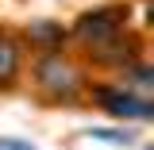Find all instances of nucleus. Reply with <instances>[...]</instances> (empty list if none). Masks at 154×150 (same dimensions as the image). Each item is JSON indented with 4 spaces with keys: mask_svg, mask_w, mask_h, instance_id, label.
Segmentation results:
<instances>
[{
    "mask_svg": "<svg viewBox=\"0 0 154 150\" xmlns=\"http://www.w3.org/2000/svg\"><path fill=\"white\" fill-rule=\"evenodd\" d=\"M35 89L46 100H54V104H69L77 96L85 93V69L77 66L69 54H38L35 62Z\"/></svg>",
    "mask_w": 154,
    "mask_h": 150,
    "instance_id": "nucleus-1",
    "label": "nucleus"
},
{
    "mask_svg": "<svg viewBox=\"0 0 154 150\" xmlns=\"http://www.w3.org/2000/svg\"><path fill=\"white\" fill-rule=\"evenodd\" d=\"M23 66V42L16 38V31L0 27V89H12Z\"/></svg>",
    "mask_w": 154,
    "mask_h": 150,
    "instance_id": "nucleus-4",
    "label": "nucleus"
},
{
    "mask_svg": "<svg viewBox=\"0 0 154 150\" xmlns=\"http://www.w3.org/2000/svg\"><path fill=\"white\" fill-rule=\"evenodd\" d=\"M119 85L131 89V93H139V96H150L154 93V69H150V62L139 58V62H131L127 69H119Z\"/></svg>",
    "mask_w": 154,
    "mask_h": 150,
    "instance_id": "nucleus-6",
    "label": "nucleus"
},
{
    "mask_svg": "<svg viewBox=\"0 0 154 150\" xmlns=\"http://www.w3.org/2000/svg\"><path fill=\"white\" fill-rule=\"evenodd\" d=\"M123 31H127V8H119V4H104V8L85 12V16L77 19V27H73L77 42H85L89 50H96V46L119 38Z\"/></svg>",
    "mask_w": 154,
    "mask_h": 150,
    "instance_id": "nucleus-2",
    "label": "nucleus"
},
{
    "mask_svg": "<svg viewBox=\"0 0 154 150\" xmlns=\"http://www.w3.org/2000/svg\"><path fill=\"white\" fill-rule=\"evenodd\" d=\"M0 150H35V146H31L27 139H12V135H4V139H0Z\"/></svg>",
    "mask_w": 154,
    "mask_h": 150,
    "instance_id": "nucleus-7",
    "label": "nucleus"
},
{
    "mask_svg": "<svg viewBox=\"0 0 154 150\" xmlns=\"http://www.w3.org/2000/svg\"><path fill=\"white\" fill-rule=\"evenodd\" d=\"M23 35H27V42H31V50L54 54V50H62V42H66V27H62L58 19H31Z\"/></svg>",
    "mask_w": 154,
    "mask_h": 150,
    "instance_id": "nucleus-5",
    "label": "nucleus"
},
{
    "mask_svg": "<svg viewBox=\"0 0 154 150\" xmlns=\"http://www.w3.org/2000/svg\"><path fill=\"white\" fill-rule=\"evenodd\" d=\"M93 100L100 104V112H108L112 119H150L154 115V100L139 96L123 85H96Z\"/></svg>",
    "mask_w": 154,
    "mask_h": 150,
    "instance_id": "nucleus-3",
    "label": "nucleus"
}]
</instances>
